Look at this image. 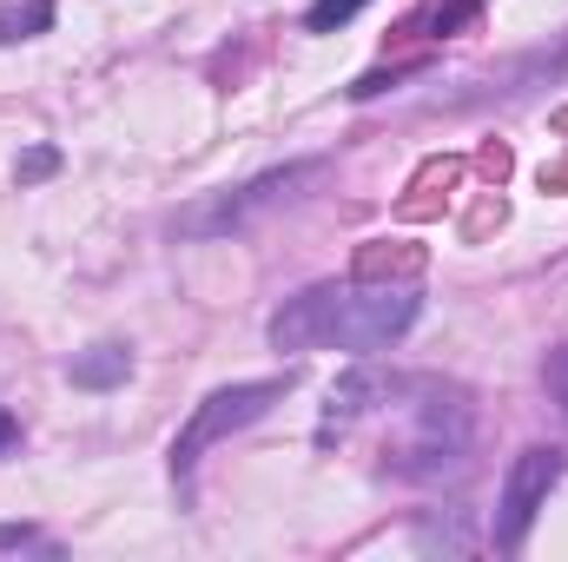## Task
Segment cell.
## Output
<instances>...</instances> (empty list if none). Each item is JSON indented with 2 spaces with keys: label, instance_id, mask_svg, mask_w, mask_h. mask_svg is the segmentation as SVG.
<instances>
[{
  "label": "cell",
  "instance_id": "obj_10",
  "mask_svg": "<svg viewBox=\"0 0 568 562\" xmlns=\"http://www.w3.org/2000/svg\"><path fill=\"white\" fill-rule=\"evenodd\" d=\"M476 7H483V0H449V7H443V0H429V7H424V20H429V33L443 40V33H449L456 20H476Z\"/></svg>",
  "mask_w": 568,
  "mask_h": 562
},
{
  "label": "cell",
  "instance_id": "obj_11",
  "mask_svg": "<svg viewBox=\"0 0 568 562\" xmlns=\"http://www.w3.org/2000/svg\"><path fill=\"white\" fill-rule=\"evenodd\" d=\"M0 550H40V556H53V543L33 523H0Z\"/></svg>",
  "mask_w": 568,
  "mask_h": 562
},
{
  "label": "cell",
  "instance_id": "obj_4",
  "mask_svg": "<svg viewBox=\"0 0 568 562\" xmlns=\"http://www.w3.org/2000/svg\"><path fill=\"white\" fill-rule=\"evenodd\" d=\"M284 391H291V371H284V378H245V384H219L212 398H199V404H192V418H185V430L172 436V476H179V483H192L199 456H205L212 443H225L232 430L258 423V418H265V411L284 398Z\"/></svg>",
  "mask_w": 568,
  "mask_h": 562
},
{
  "label": "cell",
  "instance_id": "obj_7",
  "mask_svg": "<svg viewBox=\"0 0 568 562\" xmlns=\"http://www.w3.org/2000/svg\"><path fill=\"white\" fill-rule=\"evenodd\" d=\"M40 33H53V0L0 7V47H13V40H40Z\"/></svg>",
  "mask_w": 568,
  "mask_h": 562
},
{
  "label": "cell",
  "instance_id": "obj_1",
  "mask_svg": "<svg viewBox=\"0 0 568 562\" xmlns=\"http://www.w3.org/2000/svg\"><path fill=\"white\" fill-rule=\"evenodd\" d=\"M424 318V291L417 279H344V284H304L297 298H284L265 324L272 351H351V358H377L390 351L410 324Z\"/></svg>",
  "mask_w": 568,
  "mask_h": 562
},
{
  "label": "cell",
  "instance_id": "obj_8",
  "mask_svg": "<svg viewBox=\"0 0 568 562\" xmlns=\"http://www.w3.org/2000/svg\"><path fill=\"white\" fill-rule=\"evenodd\" d=\"M364 7H371V0H311V7H304V33H337V27L357 20Z\"/></svg>",
  "mask_w": 568,
  "mask_h": 562
},
{
  "label": "cell",
  "instance_id": "obj_3",
  "mask_svg": "<svg viewBox=\"0 0 568 562\" xmlns=\"http://www.w3.org/2000/svg\"><path fill=\"white\" fill-rule=\"evenodd\" d=\"M324 172H331L324 159L272 165V172H258V179H245V185H225V192L185 205V212L172 219V232H179V239H232V232H252L265 212H278V205H291V199H304Z\"/></svg>",
  "mask_w": 568,
  "mask_h": 562
},
{
  "label": "cell",
  "instance_id": "obj_13",
  "mask_svg": "<svg viewBox=\"0 0 568 562\" xmlns=\"http://www.w3.org/2000/svg\"><path fill=\"white\" fill-rule=\"evenodd\" d=\"M53 165H60V152H53V145H33V152L20 159V185H33V179H47Z\"/></svg>",
  "mask_w": 568,
  "mask_h": 562
},
{
  "label": "cell",
  "instance_id": "obj_5",
  "mask_svg": "<svg viewBox=\"0 0 568 562\" xmlns=\"http://www.w3.org/2000/svg\"><path fill=\"white\" fill-rule=\"evenodd\" d=\"M568 476V456L556 443H529L516 463H509V476H503V496H496V523H489V543L503 550V556H516L523 543H529V530H536V516H542V503H549V490Z\"/></svg>",
  "mask_w": 568,
  "mask_h": 562
},
{
  "label": "cell",
  "instance_id": "obj_2",
  "mask_svg": "<svg viewBox=\"0 0 568 562\" xmlns=\"http://www.w3.org/2000/svg\"><path fill=\"white\" fill-rule=\"evenodd\" d=\"M390 423L384 436V470L404 476V483H436L449 470L469 463V443H476V411H469V391L463 384H443V378H397L384 371V391L377 404Z\"/></svg>",
  "mask_w": 568,
  "mask_h": 562
},
{
  "label": "cell",
  "instance_id": "obj_14",
  "mask_svg": "<svg viewBox=\"0 0 568 562\" xmlns=\"http://www.w3.org/2000/svg\"><path fill=\"white\" fill-rule=\"evenodd\" d=\"M13 450H20V418L0 404V456H13Z\"/></svg>",
  "mask_w": 568,
  "mask_h": 562
},
{
  "label": "cell",
  "instance_id": "obj_6",
  "mask_svg": "<svg viewBox=\"0 0 568 562\" xmlns=\"http://www.w3.org/2000/svg\"><path fill=\"white\" fill-rule=\"evenodd\" d=\"M67 378L80 384V391H120L126 378H133V351L126 344H93V351H73V364H67Z\"/></svg>",
  "mask_w": 568,
  "mask_h": 562
},
{
  "label": "cell",
  "instance_id": "obj_12",
  "mask_svg": "<svg viewBox=\"0 0 568 562\" xmlns=\"http://www.w3.org/2000/svg\"><path fill=\"white\" fill-rule=\"evenodd\" d=\"M542 384H549V398L562 404V418H568V344H562V351H549V364H542Z\"/></svg>",
  "mask_w": 568,
  "mask_h": 562
},
{
  "label": "cell",
  "instance_id": "obj_9",
  "mask_svg": "<svg viewBox=\"0 0 568 562\" xmlns=\"http://www.w3.org/2000/svg\"><path fill=\"white\" fill-rule=\"evenodd\" d=\"M417 550H469V530H463V510L449 516V530L429 516V523H417Z\"/></svg>",
  "mask_w": 568,
  "mask_h": 562
}]
</instances>
